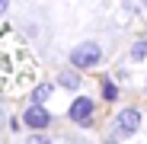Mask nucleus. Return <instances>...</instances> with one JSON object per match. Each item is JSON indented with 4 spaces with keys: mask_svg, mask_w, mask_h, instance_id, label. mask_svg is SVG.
<instances>
[{
    "mask_svg": "<svg viewBox=\"0 0 147 144\" xmlns=\"http://www.w3.org/2000/svg\"><path fill=\"white\" fill-rule=\"evenodd\" d=\"M99 61H102V48L96 42H83V45H77L70 51V64L74 67H96Z\"/></svg>",
    "mask_w": 147,
    "mask_h": 144,
    "instance_id": "f257e3e1",
    "label": "nucleus"
},
{
    "mask_svg": "<svg viewBox=\"0 0 147 144\" xmlns=\"http://www.w3.org/2000/svg\"><path fill=\"white\" fill-rule=\"evenodd\" d=\"M93 112H96V103L90 99V96H77V99L70 103V109H67L70 122H77V125H90L93 122Z\"/></svg>",
    "mask_w": 147,
    "mask_h": 144,
    "instance_id": "f03ea898",
    "label": "nucleus"
},
{
    "mask_svg": "<svg viewBox=\"0 0 147 144\" xmlns=\"http://www.w3.org/2000/svg\"><path fill=\"white\" fill-rule=\"evenodd\" d=\"M115 125H118V131H115V135H134V131L141 128V112H138L134 106L121 109V112H118V118H115Z\"/></svg>",
    "mask_w": 147,
    "mask_h": 144,
    "instance_id": "7ed1b4c3",
    "label": "nucleus"
},
{
    "mask_svg": "<svg viewBox=\"0 0 147 144\" xmlns=\"http://www.w3.org/2000/svg\"><path fill=\"white\" fill-rule=\"evenodd\" d=\"M22 122H26L32 131H45L48 125H51V112H48L45 106H29L26 115H22Z\"/></svg>",
    "mask_w": 147,
    "mask_h": 144,
    "instance_id": "20e7f679",
    "label": "nucleus"
},
{
    "mask_svg": "<svg viewBox=\"0 0 147 144\" xmlns=\"http://www.w3.org/2000/svg\"><path fill=\"white\" fill-rule=\"evenodd\" d=\"M51 83H38L35 90H32V106H45V99H48V96H51Z\"/></svg>",
    "mask_w": 147,
    "mask_h": 144,
    "instance_id": "39448f33",
    "label": "nucleus"
},
{
    "mask_svg": "<svg viewBox=\"0 0 147 144\" xmlns=\"http://www.w3.org/2000/svg\"><path fill=\"white\" fill-rule=\"evenodd\" d=\"M102 99H106V103H115V99H118V87H115L112 80H102Z\"/></svg>",
    "mask_w": 147,
    "mask_h": 144,
    "instance_id": "423d86ee",
    "label": "nucleus"
},
{
    "mask_svg": "<svg viewBox=\"0 0 147 144\" xmlns=\"http://www.w3.org/2000/svg\"><path fill=\"white\" fill-rule=\"evenodd\" d=\"M58 83H61V87H67V90H77V87H80V77H77V74H61V77H58Z\"/></svg>",
    "mask_w": 147,
    "mask_h": 144,
    "instance_id": "0eeeda50",
    "label": "nucleus"
},
{
    "mask_svg": "<svg viewBox=\"0 0 147 144\" xmlns=\"http://www.w3.org/2000/svg\"><path fill=\"white\" fill-rule=\"evenodd\" d=\"M26 144H51V138H48V135H42V131H32V135L26 138Z\"/></svg>",
    "mask_w": 147,
    "mask_h": 144,
    "instance_id": "6e6552de",
    "label": "nucleus"
},
{
    "mask_svg": "<svg viewBox=\"0 0 147 144\" xmlns=\"http://www.w3.org/2000/svg\"><path fill=\"white\" fill-rule=\"evenodd\" d=\"M131 55H134V61H144V39H138V45L131 48Z\"/></svg>",
    "mask_w": 147,
    "mask_h": 144,
    "instance_id": "1a4fd4ad",
    "label": "nucleus"
},
{
    "mask_svg": "<svg viewBox=\"0 0 147 144\" xmlns=\"http://www.w3.org/2000/svg\"><path fill=\"white\" fill-rule=\"evenodd\" d=\"M7 7H10V0H0V16L7 13Z\"/></svg>",
    "mask_w": 147,
    "mask_h": 144,
    "instance_id": "9d476101",
    "label": "nucleus"
}]
</instances>
